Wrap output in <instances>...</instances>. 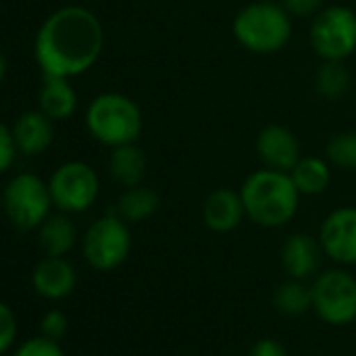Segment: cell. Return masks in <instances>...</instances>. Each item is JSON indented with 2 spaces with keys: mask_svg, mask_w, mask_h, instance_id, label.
I'll use <instances>...</instances> for the list:
<instances>
[{
  "mask_svg": "<svg viewBox=\"0 0 356 356\" xmlns=\"http://www.w3.org/2000/svg\"><path fill=\"white\" fill-rule=\"evenodd\" d=\"M130 250V227L113 210L92 220L82 235V256L88 266L101 273L120 268L128 260Z\"/></svg>",
  "mask_w": 356,
  "mask_h": 356,
  "instance_id": "6",
  "label": "cell"
},
{
  "mask_svg": "<svg viewBox=\"0 0 356 356\" xmlns=\"http://www.w3.org/2000/svg\"><path fill=\"white\" fill-rule=\"evenodd\" d=\"M17 147H15V138H13V130L0 120V174H5L17 155Z\"/></svg>",
  "mask_w": 356,
  "mask_h": 356,
  "instance_id": "27",
  "label": "cell"
},
{
  "mask_svg": "<svg viewBox=\"0 0 356 356\" xmlns=\"http://www.w3.org/2000/svg\"><path fill=\"white\" fill-rule=\"evenodd\" d=\"M325 157L333 168L356 170V130H343L329 138Z\"/></svg>",
  "mask_w": 356,
  "mask_h": 356,
  "instance_id": "23",
  "label": "cell"
},
{
  "mask_svg": "<svg viewBox=\"0 0 356 356\" xmlns=\"http://www.w3.org/2000/svg\"><path fill=\"white\" fill-rule=\"evenodd\" d=\"M323 254L339 266L356 264V208H335L325 216L318 229Z\"/></svg>",
  "mask_w": 356,
  "mask_h": 356,
  "instance_id": "10",
  "label": "cell"
},
{
  "mask_svg": "<svg viewBox=\"0 0 356 356\" xmlns=\"http://www.w3.org/2000/svg\"><path fill=\"white\" fill-rule=\"evenodd\" d=\"M70 329V321L65 316V312L61 310H49L42 318H40V333L53 339H61Z\"/></svg>",
  "mask_w": 356,
  "mask_h": 356,
  "instance_id": "26",
  "label": "cell"
},
{
  "mask_svg": "<svg viewBox=\"0 0 356 356\" xmlns=\"http://www.w3.org/2000/svg\"><path fill=\"white\" fill-rule=\"evenodd\" d=\"M159 204L161 202H159L157 191L140 183L136 187H126L120 193L113 212L128 225H136V222H145L147 218H151L159 210Z\"/></svg>",
  "mask_w": 356,
  "mask_h": 356,
  "instance_id": "20",
  "label": "cell"
},
{
  "mask_svg": "<svg viewBox=\"0 0 356 356\" xmlns=\"http://www.w3.org/2000/svg\"><path fill=\"white\" fill-rule=\"evenodd\" d=\"M38 109L47 113L53 122L70 120L78 109V92L70 78L44 76L38 92Z\"/></svg>",
  "mask_w": 356,
  "mask_h": 356,
  "instance_id": "16",
  "label": "cell"
},
{
  "mask_svg": "<svg viewBox=\"0 0 356 356\" xmlns=\"http://www.w3.org/2000/svg\"><path fill=\"white\" fill-rule=\"evenodd\" d=\"M7 70H9V63H7V57L5 53L0 51V82H3L7 78Z\"/></svg>",
  "mask_w": 356,
  "mask_h": 356,
  "instance_id": "30",
  "label": "cell"
},
{
  "mask_svg": "<svg viewBox=\"0 0 356 356\" xmlns=\"http://www.w3.org/2000/svg\"><path fill=\"white\" fill-rule=\"evenodd\" d=\"M53 204L59 212L82 214L95 206L101 193V181L97 170L80 159L61 163L49 178Z\"/></svg>",
  "mask_w": 356,
  "mask_h": 356,
  "instance_id": "8",
  "label": "cell"
},
{
  "mask_svg": "<svg viewBox=\"0 0 356 356\" xmlns=\"http://www.w3.org/2000/svg\"><path fill=\"white\" fill-rule=\"evenodd\" d=\"M248 356H287V350H285V346L279 339H275V337H262V339H258L252 346V350H250Z\"/></svg>",
  "mask_w": 356,
  "mask_h": 356,
  "instance_id": "29",
  "label": "cell"
},
{
  "mask_svg": "<svg viewBox=\"0 0 356 356\" xmlns=\"http://www.w3.org/2000/svg\"><path fill=\"white\" fill-rule=\"evenodd\" d=\"M202 218L212 233H233L243 218H248L241 193L231 187H218L210 191L202 206Z\"/></svg>",
  "mask_w": 356,
  "mask_h": 356,
  "instance_id": "13",
  "label": "cell"
},
{
  "mask_svg": "<svg viewBox=\"0 0 356 356\" xmlns=\"http://www.w3.org/2000/svg\"><path fill=\"white\" fill-rule=\"evenodd\" d=\"M17 333H19V323L15 310L7 302L0 300V356L7 354L15 346Z\"/></svg>",
  "mask_w": 356,
  "mask_h": 356,
  "instance_id": "25",
  "label": "cell"
},
{
  "mask_svg": "<svg viewBox=\"0 0 356 356\" xmlns=\"http://www.w3.org/2000/svg\"><path fill=\"white\" fill-rule=\"evenodd\" d=\"M352 86L350 70L346 67V61H323L314 74V90L327 99L337 101L348 95Z\"/></svg>",
  "mask_w": 356,
  "mask_h": 356,
  "instance_id": "21",
  "label": "cell"
},
{
  "mask_svg": "<svg viewBox=\"0 0 356 356\" xmlns=\"http://www.w3.org/2000/svg\"><path fill=\"white\" fill-rule=\"evenodd\" d=\"M310 47L321 61H346L356 53V11L343 5L323 7L310 22Z\"/></svg>",
  "mask_w": 356,
  "mask_h": 356,
  "instance_id": "7",
  "label": "cell"
},
{
  "mask_svg": "<svg viewBox=\"0 0 356 356\" xmlns=\"http://www.w3.org/2000/svg\"><path fill=\"white\" fill-rule=\"evenodd\" d=\"M281 5L291 17H314L325 7V0H281Z\"/></svg>",
  "mask_w": 356,
  "mask_h": 356,
  "instance_id": "28",
  "label": "cell"
},
{
  "mask_svg": "<svg viewBox=\"0 0 356 356\" xmlns=\"http://www.w3.org/2000/svg\"><path fill=\"white\" fill-rule=\"evenodd\" d=\"M36 231L44 256H67L78 243V229L65 212L51 214Z\"/></svg>",
  "mask_w": 356,
  "mask_h": 356,
  "instance_id": "18",
  "label": "cell"
},
{
  "mask_svg": "<svg viewBox=\"0 0 356 356\" xmlns=\"http://www.w3.org/2000/svg\"><path fill=\"white\" fill-rule=\"evenodd\" d=\"M109 174L120 187H136L147 176V155L136 143L113 147L109 153Z\"/></svg>",
  "mask_w": 356,
  "mask_h": 356,
  "instance_id": "17",
  "label": "cell"
},
{
  "mask_svg": "<svg viewBox=\"0 0 356 356\" xmlns=\"http://www.w3.org/2000/svg\"><path fill=\"white\" fill-rule=\"evenodd\" d=\"M239 193L245 216L262 229H279L291 222L302 197L289 172L273 168H260L248 174Z\"/></svg>",
  "mask_w": 356,
  "mask_h": 356,
  "instance_id": "2",
  "label": "cell"
},
{
  "mask_svg": "<svg viewBox=\"0 0 356 356\" xmlns=\"http://www.w3.org/2000/svg\"><path fill=\"white\" fill-rule=\"evenodd\" d=\"M256 153L264 168L289 172L302 157V147L287 126L266 124L256 136Z\"/></svg>",
  "mask_w": 356,
  "mask_h": 356,
  "instance_id": "11",
  "label": "cell"
},
{
  "mask_svg": "<svg viewBox=\"0 0 356 356\" xmlns=\"http://www.w3.org/2000/svg\"><path fill=\"white\" fill-rule=\"evenodd\" d=\"M273 306L283 316H302L304 312L312 310L310 285H306L300 279L283 281L273 293Z\"/></svg>",
  "mask_w": 356,
  "mask_h": 356,
  "instance_id": "22",
  "label": "cell"
},
{
  "mask_svg": "<svg viewBox=\"0 0 356 356\" xmlns=\"http://www.w3.org/2000/svg\"><path fill=\"white\" fill-rule=\"evenodd\" d=\"M13 356H65L59 339L47 337V335H36L30 337L26 341H22L19 346H15Z\"/></svg>",
  "mask_w": 356,
  "mask_h": 356,
  "instance_id": "24",
  "label": "cell"
},
{
  "mask_svg": "<svg viewBox=\"0 0 356 356\" xmlns=\"http://www.w3.org/2000/svg\"><path fill=\"white\" fill-rule=\"evenodd\" d=\"M11 130L17 151L28 157L44 153L55 140V122L40 109L24 111L15 120Z\"/></svg>",
  "mask_w": 356,
  "mask_h": 356,
  "instance_id": "15",
  "label": "cell"
},
{
  "mask_svg": "<svg viewBox=\"0 0 356 356\" xmlns=\"http://www.w3.org/2000/svg\"><path fill=\"white\" fill-rule=\"evenodd\" d=\"M0 212H3V191H0Z\"/></svg>",
  "mask_w": 356,
  "mask_h": 356,
  "instance_id": "31",
  "label": "cell"
},
{
  "mask_svg": "<svg viewBox=\"0 0 356 356\" xmlns=\"http://www.w3.org/2000/svg\"><path fill=\"white\" fill-rule=\"evenodd\" d=\"M84 124L97 143L113 149L138 140L143 132V111L128 95L101 92L88 103Z\"/></svg>",
  "mask_w": 356,
  "mask_h": 356,
  "instance_id": "4",
  "label": "cell"
},
{
  "mask_svg": "<svg viewBox=\"0 0 356 356\" xmlns=\"http://www.w3.org/2000/svg\"><path fill=\"white\" fill-rule=\"evenodd\" d=\"M312 310L327 325H350L356 321V277L343 268H329L310 283Z\"/></svg>",
  "mask_w": 356,
  "mask_h": 356,
  "instance_id": "9",
  "label": "cell"
},
{
  "mask_svg": "<svg viewBox=\"0 0 356 356\" xmlns=\"http://www.w3.org/2000/svg\"><path fill=\"white\" fill-rule=\"evenodd\" d=\"M105 49L101 19L86 7L67 5L51 13L36 32L34 57L44 76L76 78L97 65Z\"/></svg>",
  "mask_w": 356,
  "mask_h": 356,
  "instance_id": "1",
  "label": "cell"
},
{
  "mask_svg": "<svg viewBox=\"0 0 356 356\" xmlns=\"http://www.w3.org/2000/svg\"><path fill=\"white\" fill-rule=\"evenodd\" d=\"M55 208L49 181L38 174L22 172L3 189V212L19 231H36Z\"/></svg>",
  "mask_w": 356,
  "mask_h": 356,
  "instance_id": "5",
  "label": "cell"
},
{
  "mask_svg": "<svg viewBox=\"0 0 356 356\" xmlns=\"http://www.w3.org/2000/svg\"><path fill=\"white\" fill-rule=\"evenodd\" d=\"M76 285L78 273L65 256H44L32 273L34 291L51 302L65 300L72 296Z\"/></svg>",
  "mask_w": 356,
  "mask_h": 356,
  "instance_id": "12",
  "label": "cell"
},
{
  "mask_svg": "<svg viewBox=\"0 0 356 356\" xmlns=\"http://www.w3.org/2000/svg\"><path fill=\"white\" fill-rule=\"evenodd\" d=\"M323 248L318 237L308 233H293L281 245V266L289 279H312L318 275Z\"/></svg>",
  "mask_w": 356,
  "mask_h": 356,
  "instance_id": "14",
  "label": "cell"
},
{
  "mask_svg": "<svg viewBox=\"0 0 356 356\" xmlns=\"http://www.w3.org/2000/svg\"><path fill=\"white\" fill-rule=\"evenodd\" d=\"M293 34L291 15L283 5L256 0L245 5L233 19V36L241 49L254 55H275L283 51Z\"/></svg>",
  "mask_w": 356,
  "mask_h": 356,
  "instance_id": "3",
  "label": "cell"
},
{
  "mask_svg": "<svg viewBox=\"0 0 356 356\" xmlns=\"http://www.w3.org/2000/svg\"><path fill=\"white\" fill-rule=\"evenodd\" d=\"M331 163L327 157L321 155H302L298 163L289 170L293 185L298 187L300 195L314 197L329 189L331 185Z\"/></svg>",
  "mask_w": 356,
  "mask_h": 356,
  "instance_id": "19",
  "label": "cell"
}]
</instances>
